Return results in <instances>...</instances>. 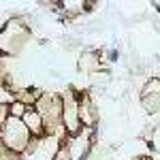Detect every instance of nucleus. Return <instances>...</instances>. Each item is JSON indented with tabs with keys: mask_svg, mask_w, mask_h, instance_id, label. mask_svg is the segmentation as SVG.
I'll list each match as a JSON object with an SVG mask.
<instances>
[{
	"mask_svg": "<svg viewBox=\"0 0 160 160\" xmlns=\"http://www.w3.org/2000/svg\"><path fill=\"white\" fill-rule=\"evenodd\" d=\"M79 120H81V126L86 128H92L98 122V107L94 105V100L90 98L88 92L79 96Z\"/></svg>",
	"mask_w": 160,
	"mask_h": 160,
	"instance_id": "20e7f679",
	"label": "nucleus"
},
{
	"mask_svg": "<svg viewBox=\"0 0 160 160\" xmlns=\"http://www.w3.org/2000/svg\"><path fill=\"white\" fill-rule=\"evenodd\" d=\"M0 139H2V145L7 149H11L15 154H22V152H28L30 141H32V135L28 132L24 120L9 118L7 124L0 128Z\"/></svg>",
	"mask_w": 160,
	"mask_h": 160,
	"instance_id": "f257e3e1",
	"label": "nucleus"
},
{
	"mask_svg": "<svg viewBox=\"0 0 160 160\" xmlns=\"http://www.w3.org/2000/svg\"><path fill=\"white\" fill-rule=\"evenodd\" d=\"M79 68H81V73H98L100 58L94 56V53H83L79 58Z\"/></svg>",
	"mask_w": 160,
	"mask_h": 160,
	"instance_id": "0eeeda50",
	"label": "nucleus"
},
{
	"mask_svg": "<svg viewBox=\"0 0 160 160\" xmlns=\"http://www.w3.org/2000/svg\"><path fill=\"white\" fill-rule=\"evenodd\" d=\"M141 100H143V107L149 113L160 111V79H149L143 94H141Z\"/></svg>",
	"mask_w": 160,
	"mask_h": 160,
	"instance_id": "39448f33",
	"label": "nucleus"
},
{
	"mask_svg": "<svg viewBox=\"0 0 160 160\" xmlns=\"http://www.w3.org/2000/svg\"><path fill=\"white\" fill-rule=\"evenodd\" d=\"M28 41V28L22 22H9L0 32V53L13 56L22 49Z\"/></svg>",
	"mask_w": 160,
	"mask_h": 160,
	"instance_id": "f03ea898",
	"label": "nucleus"
},
{
	"mask_svg": "<svg viewBox=\"0 0 160 160\" xmlns=\"http://www.w3.org/2000/svg\"><path fill=\"white\" fill-rule=\"evenodd\" d=\"M53 160H73L71 149H68L66 143H62V145H60V149H58V154H56V158H53Z\"/></svg>",
	"mask_w": 160,
	"mask_h": 160,
	"instance_id": "6e6552de",
	"label": "nucleus"
},
{
	"mask_svg": "<svg viewBox=\"0 0 160 160\" xmlns=\"http://www.w3.org/2000/svg\"><path fill=\"white\" fill-rule=\"evenodd\" d=\"M2 79H4V68H2V62H0V83H2Z\"/></svg>",
	"mask_w": 160,
	"mask_h": 160,
	"instance_id": "1a4fd4ad",
	"label": "nucleus"
},
{
	"mask_svg": "<svg viewBox=\"0 0 160 160\" xmlns=\"http://www.w3.org/2000/svg\"><path fill=\"white\" fill-rule=\"evenodd\" d=\"M62 126L68 132V137H75L81 132V120H79V96L73 90H66L62 94Z\"/></svg>",
	"mask_w": 160,
	"mask_h": 160,
	"instance_id": "7ed1b4c3",
	"label": "nucleus"
},
{
	"mask_svg": "<svg viewBox=\"0 0 160 160\" xmlns=\"http://www.w3.org/2000/svg\"><path fill=\"white\" fill-rule=\"evenodd\" d=\"M24 124H26V128H28V132L34 137V139H43V137H45V124H43V118L38 115V111L34 109V107H30V109L26 111Z\"/></svg>",
	"mask_w": 160,
	"mask_h": 160,
	"instance_id": "423d86ee",
	"label": "nucleus"
}]
</instances>
